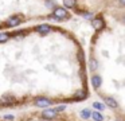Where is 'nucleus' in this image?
<instances>
[{
    "mask_svg": "<svg viewBox=\"0 0 125 121\" xmlns=\"http://www.w3.org/2000/svg\"><path fill=\"white\" fill-rule=\"evenodd\" d=\"M4 120H14V116L12 114H7V116H4Z\"/></svg>",
    "mask_w": 125,
    "mask_h": 121,
    "instance_id": "ddd939ff",
    "label": "nucleus"
},
{
    "mask_svg": "<svg viewBox=\"0 0 125 121\" xmlns=\"http://www.w3.org/2000/svg\"><path fill=\"white\" fill-rule=\"evenodd\" d=\"M63 4L67 8H74L75 7V0H63Z\"/></svg>",
    "mask_w": 125,
    "mask_h": 121,
    "instance_id": "1a4fd4ad",
    "label": "nucleus"
},
{
    "mask_svg": "<svg viewBox=\"0 0 125 121\" xmlns=\"http://www.w3.org/2000/svg\"><path fill=\"white\" fill-rule=\"evenodd\" d=\"M93 83H94V88H95V89L100 88V85H101V79H100V77H93Z\"/></svg>",
    "mask_w": 125,
    "mask_h": 121,
    "instance_id": "9b49d317",
    "label": "nucleus"
},
{
    "mask_svg": "<svg viewBox=\"0 0 125 121\" xmlns=\"http://www.w3.org/2000/svg\"><path fill=\"white\" fill-rule=\"evenodd\" d=\"M92 118L94 121H104V116L101 114V112H98V110L92 112Z\"/></svg>",
    "mask_w": 125,
    "mask_h": 121,
    "instance_id": "0eeeda50",
    "label": "nucleus"
},
{
    "mask_svg": "<svg viewBox=\"0 0 125 121\" xmlns=\"http://www.w3.org/2000/svg\"><path fill=\"white\" fill-rule=\"evenodd\" d=\"M87 97V91L85 93L83 90H79V91H77L75 93V99L77 101H82V99H85Z\"/></svg>",
    "mask_w": 125,
    "mask_h": 121,
    "instance_id": "6e6552de",
    "label": "nucleus"
},
{
    "mask_svg": "<svg viewBox=\"0 0 125 121\" xmlns=\"http://www.w3.org/2000/svg\"><path fill=\"white\" fill-rule=\"evenodd\" d=\"M41 116L44 120H51V118H54L55 116H57V112H55L54 109H44L43 112L41 113Z\"/></svg>",
    "mask_w": 125,
    "mask_h": 121,
    "instance_id": "7ed1b4c3",
    "label": "nucleus"
},
{
    "mask_svg": "<svg viewBox=\"0 0 125 121\" xmlns=\"http://www.w3.org/2000/svg\"><path fill=\"white\" fill-rule=\"evenodd\" d=\"M93 106H94V108H95V110H98V112H101V110L105 109V105L100 104V102H94V104H93Z\"/></svg>",
    "mask_w": 125,
    "mask_h": 121,
    "instance_id": "9d476101",
    "label": "nucleus"
},
{
    "mask_svg": "<svg viewBox=\"0 0 125 121\" xmlns=\"http://www.w3.org/2000/svg\"><path fill=\"white\" fill-rule=\"evenodd\" d=\"M54 18L58 20H69L70 19V13L62 7H57L54 10Z\"/></svg>",
    "mask_w": 125,
    "mask_h": 121,
    "instance_id": "f257e3e1",
    "label": "nucleus"
},
{
    "mask_svg": "<svg viewBox=\"0 0 125 121\" xmlns=\"http://www.w3.org/2000/svg\"><path fill=\"white\" fill-rule=\"evenodd\" d=\"M66 109V106H65V105H61V106H58V108H55V112H63V110H65Z\"/></svg>",
    "mask_w": 125,
    "mask_h": 121,
    "instance_id": "f8f14e48",
    "label": "nucleus"
},
{
    "mask_svg": "<svg viewBox=\"0 0 125 121\" xmlns=\"http://www.w3.org/2000/svg\"><path fill=\"white\" fill-rule=\"evenodd\" d=\"M116 121H118V120H116Z\"/></svg>",
    "mask_w": 125,
    "mask_h": 121,
    "instance_id": "4468645a",
    "label": "nucleus"
},
{
    "mask_svg": "<svg viewBox=\"0 0 125 121\" xmlns=\"http://www.w3.org/2000/svg\"><path fill=\"white\" fill-rule=\"evenodd\" d=\"M52 104L51 99L49 98H43V97H39V98H35L34 99V105L38 108H46V106H50Z\"/></svg>",
    "mask_w": 125,
    "mask_h": 121,
    "instance_id": "f03ea898",
    "label": "nucleus"
},
{
    "mask_svg": "<svg viewBox=\"0 0 125 121\" xmlns=\"http://www.w3.org/2000/svg\"><path fill=\"white\" fill-rule=\"evenodd\" d=\"M92 26L94 27L95 30L102 28V27H104V20H102V18H95V19H93V20H92Z\"/></svg>",
    "mask_w": 125,
    "mask_h": 121,
    "instance_id": "20e7f679",
    "label": "nucleus"
},
{
    "mask_svg": "<svg viewBox=\"0 0 125 121\" xmlns=\"http://www.w3.org/2000/svg\"><path fill=\"white\" fill-rule=\"evenodd\" d=\"M105 102H106V105H108L109 108H112V109H116V108L118 106V105H117V101L114 98H112V97H106Z\"/></svg>",
    "mask_w": 125,
    "mask_h": 121,
    "instance_id": "39448f33",
    "label": "nucleus"
},
{
    "mask_svg": "<svg viewBox=\"0 0 125 121\" xmlns=\"http://www.w3.org/2000/svg\"><path fill=\"white\" fill-rule=\"evenodd\" d=\"M81 117L83 118V120H89V118H92V110H90L89 108L82 109L81 110Z\"/></svg>",
    "mask_w": 125,
    "mask_h": 121,
    "instance_id": "423d86ee",
    "label": "nucleus"
}]
</instances>
